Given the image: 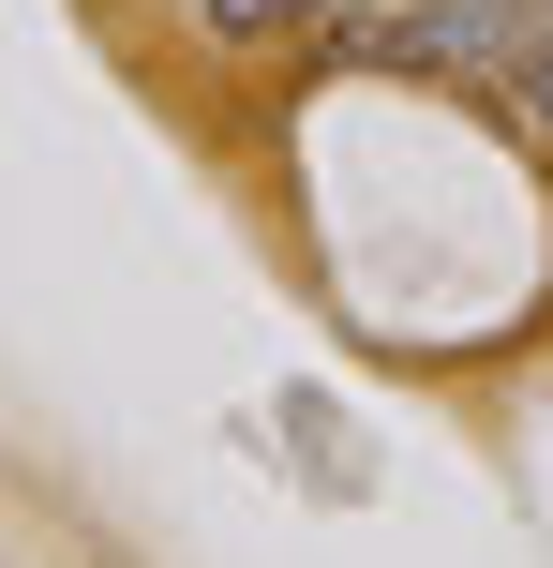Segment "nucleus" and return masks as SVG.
I'll list each match as a JSON object with an SVG mask.
<instances>
[{
    "label": "nucleus",
    "mask_w": 553,
    "mask_h": 568,
    "mask_svg": "<svg viewBox=\"0 0 553 568\" xmlns=\"http://www.w3.org/2000/svg\"><path fill=\"white\" fill-rule=\"evenodd\" d=\"M329 16L345 0H195V30L225 60H285V45H329Z\"/></svg>",
    "instance_id": "obj_1"
},
{
    "label": "nucleus",
    "mask_w": 553,
    "mask_h": 568,
    "mask_svg": "<svg viewBox=\"0 0 553 568\" xmlns=\"http://www.w3.org/2000/svg\"><path fill=\"white\" fill-rule=\"evenodd\" d=\"M509 75H524V105L553 120V30H524V60H509Z\"/></svg>",
    "instance_id": "obj_2"
}]
</instances>
